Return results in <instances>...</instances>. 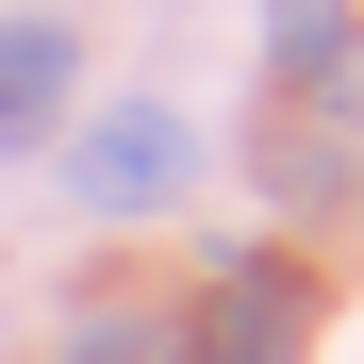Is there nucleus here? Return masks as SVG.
Returning <instances> with one entry per match:
<instances>
[{
	"label": "nucleus",
	"mask_w": 364,
	"mask_h": 364,
	"mask_svg": "<svg viewBox=\"0 0 364 364\" xmlns=\"http://www.w3.org/2000/svg\"><path fill=\"white\" fill-rule=\"evenodd\" d=\"M67 364H166V331H149V315H100V331H83Z\"/></svg>",
	"instance_id": "nucleus-4"
},
{
	"label": "nucleus",
	"mask_w": 364,
	"mask_h": 364,
	"mask_svg": "<svg viewBox=\"0 0 364 364\" xmlns=\"http://www.w3.org/2000/svg\"><path fill=\"white\" fill-rule=\"evenodd\" d=\"M67 182H83V199H166V182H182V116H100V133L67 149Z\"/></svg>",
	"instance_id": "nucleus-2"
},
{
	"label": "nucleus",
	"mask_w": 364,
	"mask_h": 364,
	"mask_svg": "<svg viewBox=\"0 0 364 364\" xmlns=\"http://www.w3.org/2000/svg\"><path fill=\"white\" fill-rule=\"evenodd\" d=\"M67 83H83L67 17H0V149H33L50 116H67Z\"/></svg>",
	"instance_id": "nucleus-1"
},
{
	"label": "nucleus",
	"mask_w": 364,
	"mask_h": 364,
	"mask_svg": "<svg viewBox=\"0 0 364 364\" xmlns=\"http://www.w3.org/2000/svg\"><path fill=\"white\" fill-rule=\"evenodd\" d=\"M282 348H298V298L282 282H232L215 298V364H282Z\"/></svg>",
	"instance_id": "nucleus-3"
}]
</instances>
